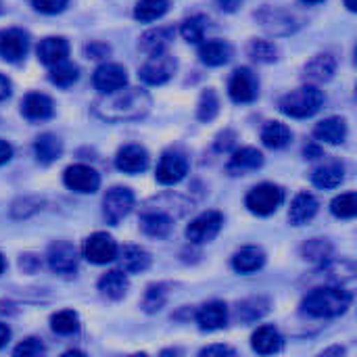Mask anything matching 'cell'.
I'll return each mask as SVG.
<instances>
[{
  "instance_id": "cell-1",
  "label": "cell",
  "mask_w": 357,
  "mask_h": 357,
  "mask_svg": "<svg viewBox=\"0 0 357 357\" xmlns=\"http://www.w3.org/2000/svg\"><path fill=\"white\" fill-rule=\"evenodd\" d=\"M151 111V96L142 88H119L100 94L94 102V113L107 121H134Z\"/></svg>"
},
{
  "instance_id": "cell-2",
  "label": "cell",
  "mask_w": 357,
  "mask_h": 357,
  "mask_svg": "<svg viewBox=\"0 0 357 357\" xmlns=\"http://www.w3.org/2000/svg\"><path fill=\"white\" fill-rule=\"evenodd\" d=\"M351 301L354 295L343 284H324L307 293L301 307L312 318H337L349 310Z\"/></svg>"
},
{
  "instance_id": "cell-3",
  "label": "cell",
  "mask_w": 357,
  "mask_h": 357,
  "mask_svg": "<svg viewBox=\"0 0 357 357\" xmlns=\"http://www.w3.org/2000/svg\"><path fill=\"white\" fill-rule=\"evenodd\" d=\"M324 105V94L316 86H301L297 90H291L280 98V111L289 117L305 119L316 115Z\"/></svg>"
},
{
  "instance_id": "cell-4",
  "label": "cell",
  "mask_w": 357,
  "mask_h": 357,
  "mask_svg": "<svg viewBox=\"0 0 357 357\" xmlns=\"http://www.w3.org/2000/svg\"><path fill=\"white\" fill-rule=\"evenodd\" d=\"M284 201V190L276 184H259L247 195V209L255 215H270L274 213Z\"/></svg>"
},
{
  "instance_id": "cell-5",
  "label": "cell",
  "mask_w": 357,
  "mask_h": 357,
  "mask_svg": "<svg viewBox=\"0 0 357 357\" xmlns=\"http://www.w3.org/2000/svg\"><path fill=\"white\" fill-rule=\"evenodd\" d=\"M176 67H178V63L169 52L153 54L140 67V79L149 86H161L167 79H172V75L176 73Z\"/></svg>"
},
{
  "instance_id": "cell-6",
  "label": "cell",
  "mask_w": 357,
  "mask_h": 357,
  "mask_svg": "<svg viewBox=\"0 0 357 357\" xmlns=\"http://www.w3.org/2000/svg\"><path fill=\"white\" fill-rule=\"evenodd\" d=\"M224 226V215L220 211H205L199 218H195L186 228V238L195 245L213 241Z\"/></svg>"
},
{
  "instance_id": "cell-7",
  "label": "cell",
  "mask_w": 357,
  "mask_h": 357,
  "mask_svg": "<svg viewBox=\"0 0 357 357\" xmlns=\"http://www.w3.org/2000/svg\"><path fill=\"white\" fill-rule=\"evenodd\" d=\"M134 207V192L123 186H115L105 195L102 201V213L109 224H119Z\"/></svg>"
},
{
  "instance_id": "cell-8",
  "label": "cell",
  "mask_w": 357,
  "mask_h": 357,
  "mask_svg": "<svg viewBox=\"0 0 357 357\" xmlns=\"http://www.w3.org/2000/svg\"><path fill=\"white\" fill-rule=\"evenodd\" d=\"M188 174V159L178 153V151H167L161 155L159 165H157V182L163 186H174L178 184L184 176Z\"/></svg>"
},
{
  "instance_id": "cell-9",
  "label": "cell",
  "mask_w": 357,
  "mask_h": 357,
  "mask_svg": "<svg viewBox=\"0 0 357 357\" xmlns=\"http://www.w3.org/2000/svg\"><path fill=\"white\" fill-rule=\"evenodd\" d=\"M228 94L234 102H253L259 94L257 75L249 67H241L232 73L228 84Z\"/></svg>"
},
{
  "instance_id": "cell-10",
  "label": "cell",
  "mask_w": 357,
  "mask_h": 357,
  "mask_svg": "<svg viewBox=\"0 0 357 357\" xmlns=\"http://www.w3.org/2000/svg\"><path fill=\"white\" fill-rule=\"evenodd\" d=\"M63 180H65L67 188H71L73 192H79V195L96 192L100 186V176L96 174V169H92L90 165H84V163L69 165L63 174Z\"/></svg>"
},
{
  "instance_id": "cell-11",
  "label": "cell",
  "mask_w": 357,
  "mask_h": 357,
  "mask_svg": "<svg viewBox=\"0 0 357 357\" xmlns=\"http://www.w3.org/2000/svg\"><path fill=\"white\" fill-rule=\"evenodd\" d=\"M117 251H119L117 243L107 232H96V234L88 236L86 243H84V257L90 264H96V266L113 261L117 257Z\"/></svg>"
},
{
  "instance_id": "cell-12",
  "label": "cell",
  "mask_w": 357,
  "mask_h": 357,
  "mask_svg": "<svg viewBox=\"0 0 357 357\" xmlns=\"http://www.w3.org/2000/svg\"><path fill=\"white\" fill-rule=\"evenodd\" d=\"M29 50V36L23 29H6L0 33V56L8 63H19Z\"/></svg>"
},
{
  "instance_id": "cell-13",
  "label": "cell",
  "mask_w": 357,
  "mask_h": 357,
  "mask_svg": "<svg viewBox=\"0 0 357 357\" xmlns=\"http://www.w3.org/2000/svg\"><path fill=\"white\" fill-rule=\"evenodd\" d=\"M92 84L100 94H109V92H115L128 84V73L117 63H105L94 71Z\"/></svg>"
},
{
  "instance_id": "cell-14",
  "label": "cell",
  "mask_w": 357,
  "mask_h": 357,
  "mask_svg": "<svg viewBox=\"0 0 357 357\" xmlns=\"http://www.w3.org/2000/svg\"><path fill=\"white\" fill-rule=\"evenodd\" d=\"M48 266L56 274H73L77 270V251L67 241H56L48 249Z\"/></svg>"
},
{
  "instance_id": "cell-15",
  "label": "cell",
  "mask_w": 357,
  "mask_h": 357,
  "mask_svg": "<svg viewBox=\"0 0 357 357\" xmlns=\"http://www.w3.org/2000/svg\"><path fill=\"white\" fill-rule=\"evenodd\" d=\"M115 165L123 174H140L149 167V153L140 144H128L119 149Z\"/></svg>"
},
{
  "instance_id": "cell-16",
  "label": "cell",
  "mask_w": 357,
  "mask_h": 357,
  "mask_svg": "<svg viewBox=\"0 0 357 357\" xmlns=\"http://www.w3.org/2000/svg\"><path fill=\"white\" fill-rule=\"evenodd\" d=\"M172 40H174V29L172 27H153V29L142 33L138 46L146 56H153V54L167 52Z\"/></svg>"
},
{
  "instance_id": "cell-17",
  "label": "cell",
  "mask_w": 357,
  "mask_h": 357,
  "mask_svg": "<svg viewBox=\"0 0 357 357\" xmlns=\"http://www.w3.org/2000/svg\"><path fill=\"white\" fill-rule=\"evenodd\" d=\"M197 324L201 331H220L228 324V307L222 301H209L197 312Z\"/></svg>"
},
{
  "instance_id": "cell-18",
  "label": "cell",
  "mask_w": 357,
  "mask_h": 357,
  "mask_svg": "<svg viewBox=\"0 0 357 357\" xmlns=\"http://www.w3.org/2000/svg\"><path fill=\"white\" fill-rule=\"evenodd\" d=\"M261 165H264V155H261L257 149H253V146H245V149H238V151L230 157L226 169H228L232 176H243V174L253 172V169H257V167H261Z\"/></svg>"
},
{
  "instance_id": "cell-19",
  "label": "cell",
  "mask_w": 357,
  "mask_h": 357,
  "mask_svg": "<svg viewBox=\"0 0 357 357\" xmlns=\"http://www.w3.org/2000/svg\"><path fill=\"white\" fill-rule=\"evenodd\" d=\"M69 54V44L65 38H59V36H50V38H44L40 44H38V59L40 63H44L46 67H52L61 61H65Z\"/></svg>"
},
{
  "instance_id": "cell-20",
  "label": "cell",
  "mask_w": 357,
  "mask_h": 357,
  "mask_svg": "<svg viewBox=\"0 0 357 357\" xmlns=\"http://www.w3.org/2000/svg\"><path fill=\"white\" fill-rule=\"evenodd\" d=\"M21 113L31 119V121H42V119H48L52 113H54V105L52 100L46 96V94H40V92H31L23 98L21 102Z\"/></svg>"
},
{
  "instance_id": "cell-21",
  "label": "cell",
  "mask_w": 357,
  "mask_h": 357,
  "mask_svg": "<svg viewBox=\"0 0 357 357\" xmlns=\"http://www.w3.org/2000/svg\"><path fill=\"white\" fill-rule=\"evenodd\" d=\"M251 347L261 356H272L282 349V337L274 326H259L251 337Z\"/></svg>"
},
{
  "instance_id": "cell-22",
  "label": "cell",
  "mask_w": 357,
  "mask_h": 357,
  "mask_svg": "<svg viewBox=\"0 0 357 357\" xmlns=\"http://www.w3.org/2000/svg\"><path fill=\"white\" fill-rule=\"evenodd\" d=\"M199 56L205 65L220 67L232 59V46L224 40H209L199 46Z\"/></svg>"
},
{
  "instance_id": "cell-23",
  "label": "cell",
  "mask_w": 357,
  "mask_h": 357,
  "mask_svg": "<svg viewBox=\"0 0 357 357\" xmlns=\"http://www.w3.org/2000/svg\"><path fill=\"white\" fill-rule=\"evenodd\" d=\"M318 213V201L314 195L310 192H301L295 197V201L291 203V209H289V220L293 226H303L307 224L314 215Z\"/></svg>"
},
{
  "instance_id": "cell-24",
  "label": "cell",
  "mask_w": 357,
  "mask_h": 357,
  "mask_svg": "<svg viewBox=\"0 0 357 357\" xmlns=\"http://www.w3.org/2000/svg\"><path fill=\"white\" fill-rule=\"evenodd\" d=\"M345 178V165L341 161H328L312 172V182L318 188H337Z\"/></svg>"
},
{
  "instance_id": "cell-25",
  "label": "cell",
  "mask_w": 357,
  "mask_h": 357,
  "mask_svg": "<svg viewBox=\"0 0 357 357\" xmlns=\"http://www.w3.org/2000/svg\"><path fill=\"white\" fill-rule=\"evenodd\" d=\"M266 264V253L259 247H243L234 257H232V268L238 274H253L261 270Z\"/></svg>"
},
{
  "instance_id": "cell-26",
  "label": "cell",
  "mask_w": 357,
  "mask_h": 357,
  "mask_svg": "<svg viewBox=\"0 0 357 357\" xmlns=\"http://www.w3.org/2000/svg\"><path fill=\"white\" fill-rule=\"evenodd\" d=\"M314 136L328 144H341L347 138V123L341 117H326L316 126Z\"/></svg>"
},
{
  "instance_id": "cell-27",
  "label": "cell",
  "mask_w": 357,
  "mask_h": 357,
  "mask_svg": "<svg viewBox=\"0 0 357 357\" xmlns=\"http://www.w3.org/2000/svg\"><path fill=\"white\" fill-rule=\"evenodd\" d=\"M128 287H130L128 276L121 270H111V272L102 274L100 280H98V291L107 299H113V301L121 299L128 293Z\"/></svg>"
},
{
  "instance_id": "cell-28",
  "label": "cell",
  "mask_w": 357,
  "mask_h": 357,
  "mask_svg": "<svg viewBox=\"0 0 357 357\" xmlns=\"http://www.w3.org/2000/svg\"><path fill=\"white\" fill-rule=\"evenodd\" d=\"M119 259H121L123 272H128V274H140V272L149 270V266H151V255L142 247H136V245L123 247Z\"/></svg>"
},
{
  "instance_id": "cell-29",
  "label": "cell",
  "mask_w": 357,
  "mask_h": 357,
  "mask_svg": "<svg viewBox=\"0 0 357 357\" xmlns=\"http://www.w3.org/2000/svg\"><path fill=\"white\" fill-rule=\"evenodd\" d=\"M140 228L144 230L146 236L153 238H165L172 232V218L161 213V211H153V213H144L140 218Z\"/></svg>"
},
{
  "instance_id": "cell-30",
  "label": "cell",
  "mask_w": 357,
  "mask_h": 357,
  "mask_svg": "<svg viewBox=\"0 0 357 357\" xmlns=\"http://www.w3.org/2000/svg\"><path fill=\"white\" fill-rule=\"evenodd\" d=\"M335 69H337V61H335L333 54H316V56L307 63L305 75H307L310 79H314V82H326V79L333 77Z\"/></svg>"
},
{
  "instance_id": "cell-31",
  "label": "cell",
  "mask_w": 357,
  "mask_h": 357,
  "mask_svg": "<svg viewBox=\"0 0 357 357\" xmlns=\"http://www.w3.org/2000/svg\"><path fill=\"white\" fill-rule=\"evenodd\" d=\"M33 151H36L38 161L48 165V163H52V161H56V159L61 157L63 144H61V140H59L56 136H52V134H42V136L36 140Z\"/></svg>"
},
{
  "instance_id": "cell-32",
  "label": "cell",
  "mask_w": 357,
  "mask_h": 357,
  "mask_svg": "<svg viewBox=\"0 0 357 357\" xmlns=\"http://www.w3.org/2000/svg\"><path fill=\"white\" fill-rule=\"evenodd\" d=\"M291 138H293L291 130L280 121H270L261 130V140L268 149H284L291 142Z\"/></svg>"
},
{
  "instance_id": "cell-33",
  "label": "cell",
  "mask_w": 357,
  "mask_h": 357,
  "mask_svg": "<svg viewBox=\"0 0 357 357\" xmlns=\"http://www.w3.org/2000/svg\"><path fill=\"white\" fill-rule=\"evenodd\" d=\"M169 8V0H138L134 8V17L142 23L161 19Z\"/></svg>"
},
{
  "instance_id": "cell-34",
  "label": "cell",
  "mask_w": 357,
  "mask_h": 357,
  "mask_svg": "<svg viewBox=\"0 0 357 357\" xmlns=\"http://www.w3.org/2000/svg\"><path fill=\"white\" fill-rule=\"evenodd\" d=\"M50 82L54 84V86H61V88H67V86H71L73 82H77V77H79V69H77V65H73V63H69L67 59L65 61H61V63H56V65H52L50 67Z\"/></svg>"
},
{
  "instance_id": "cell-35",
  "label": "cell",
  "mask_w": 357,
  "mask_h": 357,
  "mask_svg": "<svg viewBox=\"0 0 357 357\" xmlns=\"http://www.w3.org/2000/svg\"><path fill=\"white\" fill-rule=\"evenodd\" d=\"M205 29H207V19L203 15H192L188 19L182 21L180 33L186 42L190 44H201L205 38Z\"/></svg>"
},
{
  "instance_id": "cell-36",
  "label": "cell",
  "mask_w": 357,
  "mask_h": 357,
  "mask_svg": "<svg viewBox=\"0 0 357 357\" xmlns=\"http://www.w3.org/2000/svg\"><path fill=\"white\" fill-rule=\"evenodd\" d=\"M50 326L56 335H73L77 333L79 328V318L75 312L71 310H63V312H56L52 318H50Z\"/></svg>"
},
{
  "instance_id": "cell-37",
  "label": "cell",
  "mask_w": 357,
  "mask_h": 357,
  "mask_svg": "<svg viewBox=\"0 0 357 357\" xmlns=\"http://www.w3.org/2000/svg\"><path fill=\"white\" fill-rule=\"evenodd\" d=\"M301 251H303V257H305V259L324 266V264L328 261V257H331L333 247H331L328 241H324V238H312V241H307V243L303 245Z\"/></svg>"
},
{
  "instance_id": "cell-38",
  "label": "cell",
  "mask_w": 357,
  "mask_h": 357,
  "mask_svg": "<svg viewBox=\"0 0 357 357\" xmlns=\"http://www.w3.org/2000/svg\"><path fill=\"white\" fill-rule=\"evenodd\" d=\"M331 211L341 218V220H351L357 215V195L356 192H345L339 195L333 203H331Z\"/></svg>"
},
{
  "instance_id": "cell-39",
  "label": "cell",
  "mask_w": 357,
  "mask_h": 357,
  "mask_svg": "<svg viewBox=\"0 0 357 357\" xmlns=\"http://www.w3.org/2000/svg\"><path fill=\"white\" fill-rule=\"evenodd\" d=\"M218 111H220V100H218L215 92L213 90H205L201 94V100H199V111H197L199 119L201 121H211L218 115Z\"/></svg>"
},
{
  "instance_id": "cell-40",
  "label": "cell",
  "mask_w": 357,
  "mask_h": 357,
  "mask_svg": "<svg viewBox=\"0 0 357 357\" xmlns=\"http://www.w3.org/2000/svg\"><path fill=\"white\" fill-rule=\"evenodd\" d=\"M249 54H251L255 61H259V63H272V61H276L278 50H276V46H274L272 42H268V40H253V42L249 44Z\"/></svg>"
},
{
  "instance_id": "cell-41",
  "label": "cell",
  "mask_w": 357,
  "mask_h": 357,
  "mask_svg": "<svg viewBox=\"0 0 357 357\" xmlns=\"http://www.w3.org/2000/svg\"><path fill=\"white\" fill-rule=\"evenodd\" d=\"M165 299H167L165 287H161V284L149 287V291L144 293V299H142V307H144L149 314L159 312V310L165 305Z\"/></svg>"
},
{
  "instance_id": "cell-42",
  "label": "cell",
  "mask_w": 357,
  "mask_h": 357,
  "mask_svg": "<svg viewBox=\"0 0 357 357\" xmlns=\"http://www.w3.org/2000/svg\"><path fill=\"white\" fill-rule=\"evenodd\" d=\"M17 357H33V356H42L44 354V345L40 343V339H25L21 345H17L15 347V351H13Z\"/></svg>"
},
{
  "instance_id": "cell-43",
  "label": "cell",
  "mask_w": 357,
  "mask_h": 357,
  "mask_svg": "<svg viewBox=\"0 0 357 357\" xmlns=\"http://www.w3.org/2000/svg\"><path fill=\"white\" fill-rule=\"evenodd\" d=\"M31 2H33L36 10L46 13V15H56V13L65 10L69 0H31Z\"/></svg>"
},
{
  "instance_id": "cell-44",
  "label": "cell",
  "mask_w": 357,
  "mask_h": 357,
  "mask_svg": "<svg viewBox=\"0 0 357 357\" xmlns=\"http://www.w3.org/2000/svg\"><path fill=\"white\" fill-rule=\"evenodd\" d=\"M201 356H234V349H230L226 345H211V347H205L201 351Z\"/></svg>"
},
{
  "instance_id": "cell-45",
  "label": "cell",
  "mask_w": 357,
  "mask_h": 357,
  "mask_svg": "<svg viewBox=\"0 0 357 357\" xmlns=\"http://www.w3.org/2000/svg\"><path fill=\"white\" fill-rule=\"evenodd\" d=\"M222 10H226V13H234V10H238V6L245 2V0H213Z\"/></svg>"
},
{
  "instance_id": "cell-46",
  "label": "cell",
  "mask_w": 357,
  "mask_h": 357,
  "mask_svg": "<svg viewBox=\"0 0 357 357\" xmlns=\"http://www.w3.org/2000/svg\"><path fill=\"white\" fill-rule=\"evenodd\" d=\"M10 157H13V146L6 140H0V165L8 163Z\"/></svg>"
},
{
  "instance_id": "cell-47",
  "label": "cell",
  "mask_w": 357,
  "mask_h": 357,
  "mask_svg": "<svg viewBox=\"0 0 357 357\" xmlns=\"http://www.w3.org/2000/svg\"><path fill=\"white\" fill-rule=\"evenodd\" d=\"M8 96H10V79L0 73V100H4Z\"/></svg>"
},
{
  "instance_id": "cell-48",
  "label": "cell",
  "mask_w": 357,
  "mask_h": 357,
  "mask_svg": "<svg viewBox=\"0 0 357 357\" xmlns=\"http://www.w3.org/2000/svg\"><path fill=\"white\" fill-rule=\"evenodd\" d=\"M305 157H307V159H320V157H324V153H322V149H320V146L310 144V146L305 149Z\"/></svg>"
},
{
  "instance_id": "cell-49",
  "label": "cell",
  "mask_w": 357,
  "mask_h": 357,
  "mask_svg": "<svg viewBox=\"0 0 357 357\" xmlns=\"http://www.w3.org/2000/svg\"><path fill=\"white\" fill-rule=\"evenodd\" d=\"M8 339H10V328L0 322V349L8 343Z\"/></svg>"
},
{
  "instance_id": "cell-50",
  "label": "cell",
  "mask_w": 357,
  "mask_h": 357,
  "mask_svg": "<svg viewBox=\"0 0 357 357\" xmlns=\"http://www.w3.org/2000/svg\"><path fill=\"white\" fill-rule=\"evenodd\" d=\"M345 4L349 10H357V0H345Z\"/></svg>"
},
{
  "instance_id": "cell-51",
  "label": "cell",
  "mask_w": 357,
  "mask_h": 357,
  "mask_svg": "<svg viewBox=\"0 0 357 357\" xmlns=\"http://www.w3.org/2000/svg\"><path fill=\"white\" fill-rule=\"evenodd\" d=\"M4 268H6V259L2 257V253H0V274L4 272Z\"/></svg>"
},
{
  "instance_id": "cell-52",
  "label": "cell",
  "mask_w": 357,
  "mask_h": 357,
  "mask_svg": "<svg viewBox=\"0 0 357 357\" xmlns=\"http://www.w3.org/2000/svg\"><path fill=\"white\" fill-rule=\"evenodd\" d=\"M303 2H307V4H316V2H324V0H303Z\"/></svg>"
}]
</instances>
